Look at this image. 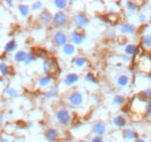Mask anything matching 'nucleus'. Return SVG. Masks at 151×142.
I'll list each match as a JSON object with an SVG mask.
<instances>
[{
	"label": "nucleus",
	"instance_id": "18",
	"mask_svg": "<svg viewBox=\"0 0 151 142\" xmlns=\"http://www.w3.org/2000/svg\"><path fill=\"white\" fill-rule=\"evenodd\" d=\"M115 84L117 88H127L129 84H130V77L122 73V75H119L115 79Z\"/></svg>",
	"mask_w": 151,
	"mask_h": 142
},
{
	"label": "nucleus",
	"instance_id": "36",
	"mask_svg": "<svg viewBox=\"0 0 151 142\" xmlns=\"http://www.w3.org/2000/svg\"><path fill=\"white\" fill-rule=\"evenodd\" d=\"M145 114L147 117H151V103L148 101L147 105H145Z\"/></svg>",
	"mask_w": 151,
	"mask_h": 142
},
{
	"label": "nucleus",
	"instance_id": "21",
	"mask_svg": "<svg viewBox=\"0 0 151 142\" xmlns=\"http://www.w3.org/2000/svg\"><path fill=\"white\" fill-rule=\"evenodd\" d=\"M4 96L8 99H13V98H17L19 96V90L14 86H6L4 89Z\"/></svg>",
	"mask_w": 151,
	"mask_h": 142
},
{
	"label": "nucleus",
	"instance_id": "32",
	"mask_svg": "<svg viewBox=\"0 0 151 142\" xmlns=\"http://www.w3.org/2000/svg\"><path fill=\"white\" fill-rule=\"evenodd\" d=\"M84 79H85V82L88 83V84H94V85L98 84V80H96L95 76L92 72H87V73L85 75V77H84Z\"/></svg>",
	"mask_w": 151,
	"mask_h": 142
},
{
	"label": "nucleus",
	"instance_id": "47",
	"mask_svg": "<svg viewBox=\"0 0 151 142\" xmlns=\"http://www.w3.org/2000/svg\"><path fill=\"white\" fill-rule=\"evenodd\" d=\"M77 142H87V141H85V140H79V141H77Z\"/></svg>",
	"mask_w": 151,
	"mask_h": 142
},
{
	"label": "nucleus",
	"instance_id": "6",
	"mask_svg": "<svg viewBox=\"0 0 151 142\" xmlns=\"http://www.w3.org/2000/svg\"><path fill=\"white\" fill-rule=\"evenodd\" d=\"M42 71L47 76H52L57 71L56 61L54 58H44L42 63Z\"/></svg>",
	"mask_w": 151,
	"mask_h": 142
},
{
	"label": "nucleus",
	"instance_id": "13",
	"mask_svg": "<svg viewBox=\"0 0 151 142\" xmlns=\"http://www.w3.org/2000/svg\"><path fill=\"white\" fill-rule=\"evenodd\" d=\"M17 12L19 14V17L21 19H27L30 17V13H32V9H30V6L24 4V2H20L19 5L17 6Z\"/></svg>",
	"mask_w": 151,
	"mask_h": 142
},
{
	"label": "nucleus",
	"instance_id": "25",
	"mask_svg": "<svg viewBox=\"0 0 151 142\" xmlns=\"http://www.w3.org/2000/svg\"><path fill=\"white\" fill-rule=\"evenodd\" d=\"M123 138L127 141H135L138 136H137V133L134 129H132V128H126L123 130Z\"/></svg>",
	"mask_w": 151,
	"mask_h": 142
},
{
	"label": "nucleus",
	"instance_id": "42",
	"mask_svg": "<svg viewBox=\"0 0 151 142\" xmlns=\"http://www.w3.org/2000/svg\"><path fill=\"white\" fill-rule=\"evenodd\" d=\"M107 36H108L109 38H112V40H113V38H115V37H116V34H115V33H114L113 30H112V32H108V34H107Z\"/></svg>",
	"mask_w": 151,
	"mask_h": 142
},
{
	"label": "nucleus",
	"instance_id": "45",
	"mask_svg": "<svg viewBox=\"0 0 151 142\" xmlns=\"http://www.w3.org/2000/svg\"><path fill=\"white\" fill-rule=\"evenodd\" d=\"M0 142H9V139H7V138H1V139H0Z\"/></svg>",
	"mask_w": 151,
	"mask_h": 142
},
{
	"label": "nucleus",
	"instance_id": "9",
	"mask_svg": "<svg viewBox=\"0 0 151 142\" xmlns=\"http://www.w3.org/2000/svg\"><path fill=\"white\" fill-rule=\"evenodd\" d=\"M55 83V77L54 76H47V75H43L41 76L36 82V86L38 89H49L54 85Z\"/></svg>",
	"mask_w": 151,
	"mask_h": 142
},
{
	"label": "nucleus",
	"instance_id": "3",
	"mask_svg": "<svg viewBox=\"0 0 151 142\" xmlns=\"http://www.w3.org/2000/svg\"><path fill=\"white\" fill-rule=\"evenodd\" d=\"M69 23V15L65 11H57L52 15V26L56 28H64Z\"/></svg>",
	"mask_w": 151,
	"mask_h": 142
},
{
	"label": "nucleus",
	"instance_id": "5",
	"mask_svg": "<svg viewBox=\"0 0 151 142\" xmlns=\"http://www.w3.org/2000/svg\"><path fill=\"white\" fill-rule=\"evenodd\" d=\"M90 23V19L87 17V14L80 12V13H76L72 18V25L75 26L77 29H83L85 27H87Z\"/></svg>",
	"mask_w": 151,
	"mask_h": 142
},
{
	"label": "nucleus",
	"instance_id": "31",
	"mask_svg": "<svg viewBox=\"0 0 151 142\" xmlns=\"http://www.w3.org/2000/svg\"><path fill=\"white\" fill-rule=\"evenodd\" d=\"M126 8H127V11L129 13H136L138 11V6L134 1H127L126 2Z\"/></svg>",
	"mask_w": 151,
	"mask_h": 142
},
{
	"label": "nucleus",
	"instance_id": "46",
	"mask_svg": "<svg viewBox=\"0 0 151 142\" xmlns=\"http://www.w3.org/2000/svg\"><path fill=\"white\" fill-rule=\"evenodd\" d=\"M9 142H18V141H17L15 139H13V140H9Z\"/></svg>",
	"mask_w": 151,
	"mask_h": 142
},
{
	"label": "nucleus",
	"instance_id": "1",
	"mask_svg": "<svg viewBox=\"0 0 151 142\" xmlns=\"http://www.w3.org/2000/svg\"><path fill=\"white\" fill-rule=\"evenodd\" d=\"M66 101H68V105L72 107H80L84 105L85 103V98H84V94L80 92V91H71L68 96H66Z\"/></svg>",
	"mask_w": 151,
	"mask_h": 142
},
{
	"label": "nucleus",
	"instance_id": "49",
	"mask_svg": "<svg viewBox=\"0 0 151 142\" xmlns=\"http://www.w3.org/2000/svg\"><path fill=\"white\" fill-rule=\"evenodd\" d=\"M149 101H150V103H151V99H149Z\"/></svg>",
	"mask_w": 151,
	"mask_h": 142
},
{
	"label": "nucleus",
	"instance_id": "40",
	"mask_svg": "<svg viewBox=\"0 0 151 142\" xmlns=\"http://www.w3.org/2000/svg\"><path fill=\"white\" fill-rule=\"evenodd\" d=\"M4 4H5L6 6H8V7H11V6H13V5H14V1H12V0H5V1H4Z\"/></svg>",
	"mask_w": 151,
	"mask_h": 142
},
{
	"label": "nucleus",
	"instance_id": "28",
	"mask_svg": "<svg viewBox=\"0 0 151 142\" xmlns=\"http://www.w3.org/2000/svg\"><path fill=\"white\" fill-rule=\"evenodd\" d=\"M37 61V56L35 55L34 51H28L27 53V57H26V61H24V65H30L33 63H35Z\"/></svg>",
	"mask_w": 151,
	"mask_h": 142
},
{
	"label": "nucleus",
	"instance_id": "24",
	"mask_svg": "<svg viewBox=\"0 0 151 142\" xmlns=\"http://www.w3.org/2000/svg\"><path fill=\"white\" fill-rule=\"evenodd\" d=\"M11 75H12V68L6 62L0 63V76L4 78H8Z\"/></svg>",
	"mask_w": 151,
	"mask_h": 142
},
{
	"label": "nucleus",
	"instance_id": "27",
	"mask_svg": "<svg viewBox=\"0 0 151 142\" xmlns=\"http://www.w3.org/2000/svg\"><path fill=\"white\" fill-rule=\"evenodd\" d=\"M52 4L58 11H65V8L69 6V1L66 0H54Z\"/></svg>",
	"mask_w": 151,
	"mask_h": 142
},
{
	"label": "nucleus",
	"instance_id": "7",
	"mask_svg": "<svg viewBox=\"0 0 151 142\" xmlns=\"http://www.w3.org/2000/svg\"><path fill=\"white\" fill-rule=\"evenodd\" d=\"M85 38H86V35L80 32L79 29H76V30H72L69 35V42L72 43L73 46H81L84 42H85Z\"/></svg>",
	"mask_w": 151,
	"mask_h": 142
},
{
	"label": "nucleus",
	"instance_id": "44",
	"mask_svg": "<svg viewBox=\"0 0 151 142\" xmlns=\"http://www.w3.org/2000/svg\"><path fill=\"white\" fill-rule=\"evenodd\" d=\"M33 125H34L33 121H28V122H26V127H32Z\"/></svg>",
	"mask_w": 151,
	"mask_h": 142
},
{
	"label": "nucleus",
	"instance_id": "16",
	"mask_svg": "<svg viewBox=\"0 0 151 142\" xmlns=\"http://www.w3.org/2000/svg\"><path fill=\"white\" fill-rule=\"evenodd\" d=\"M77 54V47L72 43H66L64 47H62V55L65 57H73Z\"/></svg>",
	"mask_w": 151,
	"mask_h": 142
},
{
	"label": "nucleus",
	"instance_id": "48",
	"mask_svg": "<svg viewBox=\"0 0 151 142\" xmlns=\"http://www.w3.org/2000/svg\"><path fill=\"white\" fill-rule=\"evenodd\" d=\"M149 79H150V82H151V75H150V77H149Z\"/></svg>",
	"mask_w": 151,
	"mask_h": 142
},
{
	"label": "nucleus",
	"instance_id": "20",
	"mask_svg": "<svg viewBox=\"0 0 151 142\" xmlns=\"http://www.w3.org/2000/svg\"><path fill=\"white\" fill-rule=\"evenodd\" d=\"M119 30L122 35H130L136 32V26H134L132 23H122L120 26Z\"/></svg>",
	"mask_w": 151,
	"mask_h": 142
},
{
	"label": "nucleus",
	"instance_id": "33",
	"mask_svg": "<svg viewBox=\"0 0 151 142\" xmlns=\"http://www.w3.org/2000/svg\"><path fill=\"white\" fill-rule=\"evenodd\" d=\"M142 46L145 49H151V35H144L142 37Z\"/></svg>",
	"mask_w": 151,
	"mask_h": 142
},
{
	"label": "nucleus",
	"instance_id": "37",
	"mask_svg": "<svg viewBox=\"0 0 151 142\" xmlns=\"http://www.w3.org/2000/svg\"><path fill=\"white\" fill-rule=\"evenodd\" d=\"M90 142H105V140L101 136H92L90 139Z\"/></svg>",
	"mask_w": 151,
	"mask_h": 142
},
{
	"label": "nucleus",
	"instance_id": "19",
	"mask_svg": "<svg viewBox=\"0 0 151 142\" xmlns=\"http://www.w3.org/2000/svg\"><path fill=\"white\" fill-rule=\"evenodd\" d=\"M17 50H18V42L15 40H9L4 46V53L6 54V55L14 54Z\"/></svg>",
	"mask_w": 151,
	"mask_h": 142
},
{
	"label": "nucleus",
	"instance_id": "8",
	"mask_svg": "<svg viewBox=\"0 0 151 142\" xmlns=\"http://www.w3.org/2000/svg\"><path fill=\"white\" fill-rule=\"evenodd\" d=\"M91 132L93 134V136H101L104 138L108 129H107V125L102 121H95L94 124L92 125V128H91Z\"/></svg>",
	"mask_w": 151,
	"mask_h": 142
},
{
	"label": "nucleus",
	"instance_id": "30",
	"mask_svg": "<svg viewBox=\"0 0 151 142\" xmlns=\"http://www.w3.org/2000/svg\"><path fill=\"white\" fill-rule=\"evenodd\" d=\"M113 104L115 106H123L126 104V98L121 94H115L113 97Z\"/></svg>",
	"mask_w": 151,
	"mask_h": 142
},
{
	"label": "nucleus",
	"instance_id": "2",
	"mask_svg": "<svg viewBox=\"0 0 151 142\" xmlns=\"http://www.w3.org/2000/svg\"><path fill=\"white\" fill-rule=\"evenodd\" d=\"M55 119L60 126H69L72 121V115L68 108H58L55 114Z\"/></svg>",
	"mask_w": 151,
	"mask_h": 142
},
{
	"label": "nucleus",
	"instance_id": "10",
	"mask_svg": "<svg viewBox=\"0 0 151 142\" xmlns=\"http://www.w3.org/2000/svg\"><path fill=\"white\" fill-rule=\"evenodd\" d=\"M79 79H80V76H79L77 72H69V73H66L65 77L63 78L62 83H63L64 86L71 88V86L76 85V84L79 82Z\"/></svg>",
	"mask_w": 151,
	"mask_h": 142
},
{
	"label": "nucleus",
	"instance_id": "34",
	"mask_svg": "<svg viewBox=\"0 0 151 142\" xmlns=\"http://www.w3.org/2000/svg\"><path fill=\"white\" fill-rule=\"evenodd\" d=\"M139 98L141 99H143V100H149L151 99V90L150 89H145L143 90L142 92H141V94H139Z\"/></svg>",
	"mask_w": 151,
	"mask_h": 142
},
{
	"label": "nucleus",
	"instance_id": "15",
	"mask_svg": "<svg viewBox=\"0 0 151 142\" xmlns=\"http://www.w3.org/2000/svg\"><path fill=\"white\" fill-rule=\"evenodd\" d=\"M27 53H28V51H26V50H23V49L17 50L15 53L12 55V62H13L14 64H22V63H24L26 57H27Z\"/></svg>",
	"mask_w": 151,
	"mask_h": 142
},
{
	"label": "nucleus",
	"instance_id": "43",
	"mask_svg": "<svg viewBox=\"0 0 151 142\" xmlns=\"http://www.w3.org/2000/svg\"><path fill=\"white\" fill-rule=\"evenodd\" d=\"M135 142H147L144 139H142V138H137L136 140H135Z\"/></svg>",
	"mask_w": 151,
	"mask_h": 142
},
{
	"label": "nucleus",
	"instance_id": "41",
	"mask_svg": "<svg viewBox=\"0 0 151 142\" xmlns=\"http://www.w3.org/2000/svg\"><path fill=\"white\" fill-rule=\"evenodd\" d=\"M56 48H57V47H55V46H54V44L51 43V46L49 47V49H48V51H50V53H55V51H56Z\"/></svg>",
	"mask_w": 151,
	"mask_h": 142
},
{
	"label": "nucleus",
	"instance_id": "35",
	"mask_svg": "<svg viewBox=\"0 0 151 142\" xmlns=\"http://www.w3.org/2000/svg\"><path fill=\"white\" fill-rule=\"evenodd\" d=\"M5 124H6V118H5L4 113H1V112H0V130L5 127Z\"/></svg>",
	"mask_w": 151,
	"mask_h": 142
},
{
	"label": "nucleus",
	"instance_id": "26",
	"mask_svg": "<svg viewBox=\"0 0 151 142\" xmlns=\"http://www.w3.org/2000/svg\"><path fill=\"white\" fill-rule=\"evenodd\" d=\"M123 53H124L126 56L132 57V56L137 54V46H136V44H132V43L127 44V46L124 47V49H123Z\"/></svg>",
	"mask_w": 151,
	"mask_h": 142
},
{
	"label": "nucleus",
	"instance_id": "29",
	"mask_svg": "<svg viewBox=\"0 0 151 142\" xmlns=\"http://www.w3.org/2000/svg\"><path fill=\"white\" fill-rule=\"evenodd\" d=\"M43 7H44L43 1H33L30 5V9L33 12H36V13H41L43 11Z\"/></svg>",
	"mask_w": 151,
	"mask_h": 142
},
{
	"label": "nucleus",
	"instance_id": "4",
	"mask_svg": "<svg viewBox=\"0 0 151 142\" xmlns=\"http://www.w3.org/2000/svg\"><path fill=\"white\" fill-rule=\"evenodd\" d=\"M51 43L55 47L62 48L66 43H69V35L63 30H56L51 36Z\"/></svg>",
	"mask_w": 151,
	"mask_h": 142
},
{
	"label": "nucleus",
	"instance_id": "23",
	"mask_svg": "<svg viewBox=\"0 0 151 142\" xmlns=\"http://www.w3.org/2000/svg\"><path fill=\"white\" fill-rule=\"evenodd\" d=\"M112 122H113L114 127H116V128H124L126 125H127V119L123 115H120L119 114V115H115L114 117Z\"/></svg>",
	"mask_w": 151,
	"mask_h": 142
},
{
	"label": "nucleus",
	"instance_id": "38",
	"mask_svg": "<svg viewBox=\"0 0 151 142\" xmlns=\"http://www.w3.org/2000/svg\"><path fill=\"white\" fill-rule=\"evenodd\" d=\"M137 19H138V22L139 23H145L147 22V17L144 15V14H138V17H137Z\"/></svg>",
	"mask_w": 151,
	"mask_h": 142
},
{
	"label": "nucleus",
	"instance_id": "14",
	"mask_svg": "<svg viewBox=\"0 0 151 142\" xmlns=\"http://www.w3.org/2000/svg\"><path fill=\"white\" fill-rule=\"evenodd\" d=\"M72 64H73V67L78 68V69H84L87 67L88 59L83 55H76L72 58Z\"/></svg>",
	"mask_w": 151,
	"mask_h": 142
},
{
	"label": "nucleus",
	"instance_id": "39",
	"mask_svg": "<svg viewBox=\"0 0 151 142\" xmlns=\"http://www.w3.org/2000/svg\"><path fill=\"white\" fill-rule=\"evenodd\" d=\"M120 59H121L122 62H126V63L130 62V57H128V56H126V55H122V56H120Z\"/></svg>",
	"mask_w": 151,
	"mask_h": 142
},
{
	"label": "nucleus",
	"instance_id": "11",
	"mask_svg": "<svg viewBox=\"0 0 151 142\" xmlns=\"http://www.w3.org/2000/svg\"><path fill=\"white\" fill-rule=\"evenodd\" d=\"M52 15L50 11L48 9H43L40 14H38V23L42 26H50L52 23Z\"/></svg>",
	"mask_w": 151,
	"mask_h": 142
},
{
	"label": "nucleus",
	"instance_id": "50",
	"mask_svg": "<svg viewBox=\"0 0 151 142\" xmlns=\"http://www.w3.org/2000/svg\"><path fill=\"white\" fill-rule=\"evenodd\" d=\"M108 142H114V141H108Z\"/></svg>",
	"mask_w": 151,
	"mask_h": 142
},
{
	"label": "nucleus",
	"instance_id": "12",
	"mask_svg": "<svg viewBox=\"0 0 151 142\" xmlns=\"http://www.w3.org/2000/svg\"><path fill=\"white\" fill-rule=\"evenodd\" d=\"M44 139L47 142H57L59 139V134L58 130L54 127H49L45 129L44 132Z\"/></svg>",
	"mask_w": 151,
	"mask_h": 142
},
{
	"label": "nucleus",
	"instance_id": "22",
	"mask_svg": "<svg viewBox=\"0 0 151 142\" xmlns=\"http://www.w3.org/2000/svg\"><path fill=\"white\" fill-rule=\"evenodd\" d=\"M138 69L143 72H150L151 71V61L147 57L141 58L139 63H138Z\"/></svg>",
	"mask_w": 151,
	"mask_h": 142
},
{
	"label": "nucleus",
	"instance_id": "17",
	"mask_svg": "<svg viewBox=\"0 0 151 142\" xmlns=\"http://www.w3.org/2000/svg\"><path fill=\"white\" fill-rule=\"evenodd\" d=\"M58 94H59V88H58V85H52L51 88L47 89V91L43 93V98L47 99V100H50V99L57 98Z\"/></svg>",
	"mask_w": 151,
	"mask_h": 142
}]
</instances>
